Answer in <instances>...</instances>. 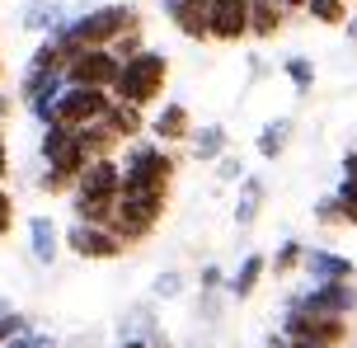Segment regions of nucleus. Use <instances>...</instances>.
Wrapping results in <instances>:
<instances>
[{
	"mask_svg": "<svg viewBox=\"0 0 357 348\" xmlns=\"http://www.w3.org/2000/svg\"><path fill=\"white\" fill-rule=\"evenodd\" d=\"M146 132H151V142H160V146H183V142H193V113H188V104H178V99H165L160 109H155V118L146 123Z\"/></svg>",
	"mask_w": 357,
	"mask_h": 348,
	"instance_id": "obj_12",
	"label": "nucleus"
},
{
	"mask_svg": "<svg viewBox=\"0 0 357 348\" xmlns=\"http://www.w3.org/2000/svg\"><path fill=\"white\" fill-rule=\"evenodd\" d=\"M291 132H296V118L282 113V118H268L259 137H254V151H259V160H278L287 146H291Z\"/></svg>",
	"mask_w": 357,
	"mask_h": 348,
	"instance_id": "obj_18",
	"label": "nucleus"
},
{
	"mask_svg": "<svg viewBox=\"0 0 357 348\" xmlns=\"http://www.w3.org/2000/svg\"><path fill=\"white\" fill-rule=\"evenodd\" d=\"M104 123L118 137H123V146H132V142H142V132H146V109H132V104H108V113H104Z\"/></svg>",
	"mask_w": 357,
	"mask_h": 348,
	"instance_id": "obj_22",
	"label": "nucleus"
},
{
	"mask_svg": "<svg viewBox=\"0 0 357 348\" xmlns=\"http://www.w3.org/2000/svg\"><path fill=\"white\" fill-rule=\"evenodd\" d=\"M282 75L291 80V90L301 94V99L315 90V61H310V56H301V52H291V56L282 61Z\"/></svg>",
	"mask_w": 357,
	"mask_h": 348,
	"instance_id": "obj_24",
	"label": "nucleus"
},
{
	"mask_svg": "<svg viewBox=\"0 0 357 348\" xmlns=\"http://www.w3.org/2000/svg\"><path fill=\"white\" fill-rule=\"evenodd\" d=\"M33 330V320L24 311H10V315H0V348L10 344V339H19V334H29Z\"/></svg>",
	"mask_w": 357,
	"mask_h": 348,
	"instance_id": "obj_30",
	"label": "nucleus"
},
{
	"mask_svg": "<svg viewBox=\"0 0 357 348\" xmlns=\"http://www.w3.org/2000/svg\"><path fill=\"white\" fill-rule=\"evenodd\" d=\"M315 221H320V226H334V231H348V217H343V207H339L334 193L315 198Z\"/></svg>",
	"mask_w": 357,
	"mask_h": 348,
	"instance_id": "obj_27",
	"label": "nucleus"
},
{
	"mask_svg": "<svg viewBox=\"0 0 357 348\" xmlns=\"http://www.w3.org/2000/svg\"><path fill=\"white\" fill-rule=\"evenodd\" d=\"M343 33H348V38H353V43H357V15L348 19V24H343Z\"/></svg>",
	"mask_w": 357,
	"mask_h": 348,
	"instance_id": "obj_40",
	"label": "nucleus"
},
{
	"mask_svg": "<svg viewBox=\"0 0 357 348\" xmlns=\"http://www.w3.org/2000/svg\"><path fill=\"white\" fill-rule=\"evenodd\" d=\"M343 174H357V151H343V160H339Z\"/></svg>",
	"mask_w": 357,
	"mask_h": 348,
	"instance_id": "obj_37",
	"label": "nucleus"
},
{
	"mask_svg": "<svg viewBox=\"0 0 357 348\" xmlns=\"http://www.w3.org/2000/svg\"><path fill=\"white\" fill-rule=\"evenodd\" d=\"M226 278H231V273H221V264H202L197 287H202V292H226Z\"/></svg>",
	"mask_w": 357,
	"mask_h": 348,
	"instance_id": "obj_32",
	"label": "nucleus"
},
{
	"mask_svg": "<svg viewBox=\"0 0 357 348\" xmlns=\"http://www.w3.org/2000/svg\"><path fill=\"white\" fill-rule=\"evenodd\" d=\"M118 71H123V61L108 52V47H85V52H75L71 61H66V85H75V90H108L113 94V85H118Z\"/></svg>",
	"mask_w": 357,
	"mask_h": 348,
	"instance_id": "obj_8",
	"label": "nucleus"
},
{
	"mask_svg": "<svg viewBox=\"0 0 357 348\" xmlns=\"http://www.w3.org/2000/svg\"><path fill=\"white\" fill-rule=\"evenodd\" d=\"M278 334L296 339V344H324V348H343L353 339V320L343 315H324V311H310L301 301H282V315H278Z\"/></svg>",
	"mask_w": 357,
	"mask_h": 348,
	"instance_id": "obj_4",
	"label": "nucleus"
},
{
	"mask_svg": "<svg viewBox=\"0 0 357 348\" xmlns=\"http://www.w3.org/2000/svg\"><path fill=\"white\" fill-rule=\"evenodd\" d=\"M245 174H250V169H245V160H240V156H231V151L216 160V179H221V183H240Z\"/></svg>",
	"mask_w": 357,
	"mask_h": 348,
	"instance_id": "obj_31",
	"label": "nucleus"
},
{
	"mask_svg": "<svg viewBox=\"0 0 357 348\" xmlns=\"http://www.w3.org/2000/svg\"><path fill=\"white\" fill-rule=\"evenodd\" d=\"M305 15L315 19V24H324V29H343L348 24V0H305Z\"/></svg>",
	"mask_w": 357,
	"mask_h": 348,
	"instance_id": "obj_25",
	"label": "nucleus"
},
{
	"mask_svg": "<svg viewBox=\"0 0 357 348\" xmlns=\"http://www.w3.org/2000/svg\"><path fill=\"white\" fill-rule=\"evenodd\" d=\"M10 311H19V306L10 301V296H0V315H10Z\"/></svg>",
	"mask_w": 357,
	"mask_h": 348,
	"instance_id": "obj_41",
	"label": "nucleus"
},
{
	"mask_svg": "<svg viewBox=\"0 0 357 348\" xmlns=\"http://www.w3.org/2000/svg\"><path fill=\"white\" fill-rule=\"evenodd\" d=\"M132 24H142L137 5L113 0V5H94V10H85V15H71V24L56 29L52 38H56V47L66 52V61H71V56L85 52V47H113Z\"/></svg>",
	"mask_w": 357,
	"mask_h": 348,
	"instance_id": "obj_1",
	"label": "nucleus"
},
{
	"mask_svg": "<svg viewBox=\"0 0 357 348\" xmlns=\"http://www.w3.org/2000/svg\"><path fill=\"white\" fill-rule=\"evenodd\" d=\"M160 10L188 43H212V0H160Z\"/></svg>",
	"mask_w": 357,
	"mask_h": 348,
	"instance_id": "obj_13",
	"label": "nucleus"
},
{
	"mask_svg": "<svg viewBox=\"0 0 357 348\" xmlns=\"http://www.w3.org/2000/svg\"><path fill=\"white\" fill-rule=\"evenodd\" d=\"M15 94H19V104L29 109V118H33L38 128H52L56 99L66 94V75H61V71H38V66H24Z\"/></svg>",
	"mask_w": 357,
	"mask_h": 348,
	"instance_id": "obj_6",
	"label": "nucleus"
},
{
	"mask_svg": "<svg viewBox=\"0 0 357 348\" xmlns=\"http://www.w3.org/2000/svg\"><path fill=\"white\" fill-rule=\"evenodd\" d=\"M291 301H301V306H310V311L353 320V311H357V282H310L305 292H291Z\"/></svg>",
	"mask_w": 357,
	"mask_h": 348,
	"instance_id": "obj_11",
	"label": "nucleus"
},
{
	"mask_svg": "<svg viewBox=\"0 0 357 348\" xmlns=\"http://www.w3.org/2000/svg\"><path fill=\"white\" fill-rule=\"evenodd\" d=\"M71 19H66V5L61 0H29L24 5V29L29 33H43V38H52L56 29H66Z\"/></svg>",
	"mask_w": 357,
	"mask_h": 348,
	"instance_id": "obj_19",
	"label": "nucleus"
},
{
	"mask_svg": "<svg viewBox=\"0 0 357 348\" xmlns=\"http://www.w3.org/2000/svg\"><path fill=\"white\" fill-rule=\"evenodd\" d=\"M264 198H268V183L259 179V174H245V179H240V198H235V226H240V231H250L254 221H259Z\"/></svg>",
	"mask_w": 357,
	"mask_h": 348,
	"instance_id": "obj_21",
	"label": "nucleus"
},
{
	"mask_svg": "<svg viewBox=\"0 0 357 348\" xmlns=\"http://www.w3.org/2000/svg\"><path fill=\"white\" fill-rule=\"evenodd\" d=\"M301 264H305V240H282V245L268 255V273L291 278V273H301Z\"/></svg>",
	"mask_w": 357,
	"mask_h": 348,
	"instance_id": "obj_23",
	"label": "nucleus"
},
{
	"mask_svg": "<svg viewBox=\"0 0 357 348\" xmlns=\"http://www.w3.org/2000/svg\"><path fill=\"white\" fill-rule=\"evenodd\" d=\"M10 179V137H5V123H0V183Z\"/></svg>",
	"mask_w": 357,
	"mask_h": 348,
	"instance_id": "obj_36",
	"label": "nucleus"
},
{
	"mask_svg": "<svg viewBox=\"0 0 357 348\" xmlns=\"http://www.w3.org/2000/svg\"><path fill=\"white\" fill-rule=\"evenodd\" d=\"M0 80H5V52H0Z\"/></svg>",
	"mask_w": 357,
	"mask_h": 348,
	"instance_id": "obj_43",
	"label": "nucleus"
},
{
	"mask_svg": "<svg viewBox=\"0 0 357 348\" xmlns=\"http://www.w3.org/2000/svg\"><path fill=\"white\" fill-rule=\"evenodd\" d=\"M178 292H183V273H174V268L155 273V282H151V301H174Z\"/></svg>",
	"mask_w": 357,
	"mask_h": 348,
	"instance_id": "obj_29",
	"label": "nucleus"
},
{
	"mask_svg": "<svg viewBox=\"0 0 357 348\" xmlns=\"http://www.w3.org/2000/svg\"><path fill=\"white\" fill-rule=\"evenodd\" d=\"M146 47H151V43H146V29H142V24H132V29H127V33L118 38L113 47H108V52L118 56V61H132V56H137V52H146Z\"/></svg>",
	"mask_w": 357,
	"mask_h": 348,
	"instance_id": "obj_26",
	"label": "nucleus"
},
{
	"mask_svg": "<svg viewBox=\"0 0 357 348\" xmlns=\"http://www.w3.org/2000/svg\"><path fill=\"white\" fill-rule=\"evenodd\" d=\"M193 160H202V165H216L226 151H231V128L226 123H202V128L193 132Z\"/></svg>",
	"mask_w": 357,
	"mask_h": 348,
	"instance_id": "obj_20",
	"label": "nucleus"
},
{
	"mask_svg": "<svg viewBox=\"0 0 357 348\" xmlns=\"http://www.w3.org/2000/svg\"><path fill=\"white\" fill-rule=\"evenodd\" d=\"M118 348H155V344H146V339H123Z\"/></svg>",
	"mask_w": 357,
	"mask_h": 348,
	"instance_id": "obj_39",
	"label": "nucleus"
},
{
	"mask_svg": "<svg viewBox=\"0 0 357 348\" xmlns=\"http://www.w3.org/2000/svg\"><path fill=\"white\" fill-rule=\"evenodd\" d=\"M264 348H324V344H296V339H287V334H278V330H273Z\"/></svg>",
	"mask_w": 357,
	"mask_h": 348,
	"instance_id": "obj_35",
	"label": "nucleus"
},
{
	"mask_svg": "<svg viewBox=\"0 0 357 348\" xmlns=\"http://www.w3.org/2000/svg\"><path fill=\"white\" fill-rule=\"evenodd\" d=\"M108 104H113V94L108 90H75V85H66V94L56 99V118L52 123H61V128H89V123H99L108 113Z\"/></svg>",
	"mask_w": 357,
	"mask_h": 348,
	"instance_id": "obj_10",
	"label": "nucleus"
},
{
	"mask_svg": "<svg viewBox=\"0 0 357 348\" xmlns=\"http://www.w3.org/2000/svg\"><path fill=\"white\" fill-rule=\"evenodd\" d=\"M61 250H66V231H61L47 212L29 217V255H33L43 268H52L56 259H61Z\"/></svg>",
	"mask_w": 357,
	"mask_h": 348,
	"instance_id": "obj_16",
	"label": "nucleus"
},
{
	"mask_svg": "<svg viewBox=\"0 0 357 348\" xmlns=\"http://www.w3.org/2000/svg\"><path fill=\"white\" fill-rule=\"evenodd\" d=\"M10 231H15V193L0 183V240L10 236Z\"/></svg>",
	"mask_w": 357,
	"mask_h": 348,
	"instance_id": "obj_33",
	"label": "nucleus"
},
{
	"mask_svg": "<svg viewBox=\"0 0 357 348\" xmlns=\"http://www.w3.org/2000/svg\"><path fill=\"white\" fill-rule=\"evenodd\" d=\"M334 198H339L343 217H348V231H353V226H357V174H343L339 188H334Z\"/></svg>",
	"mask_w": 357,
	"mask_h": 348,
	"instance_id": "obj_28",
	"label": "nucleus"
},
{
	"mask_svg": "<svg viewBox=\"0 0 357 348\" xmlns=\"http://www.w3.org/2000/svg\"><path fill=\"white\" fill-rule=\"evenodd\" d=\"M221 296H226V292H202V296H197V311H202V320H216V311H221Z\"/></svg>",
	"mask_w": 357,
	"mask_h": 348,
	"instance_id": "obj_34",
	"label": "nucleus"
},
{
	"mask_svg": "<svg viewBox=\"0 0 357 348\" xmlns=\"http://www.w3.org/2000/svg\"><path fill=\"white\" fill-rule=\"evenodd\" d=\"M38 156H43V169L66 174V179H80V174H85V165H89L85 146H80V132H75V128H61V123L43 128V137H38Z\"/></svg>",
	"mask_w": 357,
	"mask_h": 348,
	"instance_id": "obj_7",
	"label": "nucleus"
},
{
	"mask_svg": "<svg viewBox=\"0 0 357 348\" xmlns=\"http://www.w3.org/2000/svg\"><path fill=\"white\" fill-rule=\"evenodd\" d=\"M301 273H310V282H357V264L339 250L324 245H305V264Z\"/></svg>",
	"mask_w": 357,
	"mask_h": 348,
	"instance_id": "obj_14",
	"label": "nucleus"
},
{
	"mask_svg": "<svg viewBox=\"0 0 357 348\" xmlns=\"http://www.w3.org/2000/svg\"><path fill=\"white\" fill-rule=\"evenodd\" d=\"M165 212H169V193H118L113 236L123 240L127 250H132V245H146V240L160 231Z\"/></svg>",
	"mask_w": 357,
	"mask_h": 348,
	"instance_id": "obj_5",
	"label": "nucleus"
},
{
	"mask_svg": "<svg viewBox=\"0 0 357 348\" xmlns=\"http://www.w3.org/2000/svg\"><path fill=\"white\" fill-rule=\"evenodd\" d=\"M254 0H212V43H245L250 38Z\"/></svg>",
	"mask_w": 357,
	"mask_h": 348,
	"instance_id": "obj_15",
	"label": "nucleus"
},
{
	"mask_svg": "<svg viewBox=\"0 0 357 348\" xmlns=\"http://www.w3.org/2000/svg\"><path fill=\"white\" fill-rule=\"evenodd\" d=\"M66 250L85 264H113L127 255V245L113 236V226H85V221L66 226Z\"/></svg>",
	"mask_w": 357,
	"mask_h": 348,
	"instance_id": "obj_9",
	"label": "nucleus"
},
{
	"mask_svg": "<svg viewBox=\"0 0 357 348\" xmlns=\"http://www.w3.org/2000/svg\"><path fill=\"white\" fill-rule=\"evenodd\" d=\"M165 85H169V56L160 47H146L132 61H123L118 85H113V99L118 104H132V109H151V104L165 99Z\"/></svg>",
	"mask_w": 357,
	"mask_h": 348,
	"instance_id": "obj_3",
	"label": "nucleus"
},
{
	"mask_svg": "<svg viewBox=\"0 0 357 348\" xmlns=\"http://www.w3.org/2000/svg\"><path fill=\"white\" fill-rule=\"evenodd\" d=\"M264 278H268V255L250 250V255L240 259V268L226 278V296H231V301H250V296L259 292V282H264Z\"/></svg>",
	"mask_w": 357,
	"mask_h": 348,
	"instance_id": "obj_17",
	"label": "nucleus"
},
{
	"mask_svg": "<svg viewBox=\"0 0 357 348\" xmlns=\"http://www.w3.org/2000/svg\"><path fill=\"white\" fill-rule=\"evenodd\" d=\"M287 10H305V0H282Z\"/></svg>",
	"mask_w": 357,
	"mask_h": 348,
	"instance_id": "obj_42",
	"label": "nucleus"
},
{
	"mask_svg": "<svg viewBox=\"0 0 357 348\" xmlns=\"http://www.w3.org/2000/svg\"><path fill=\"white\" fill-rule=\"evenodd\" d=\"M10 109H15V99H10V94L0 90V123H5V118H10Z\"/></svg>",
	"mask_w": 357,
	"mask_h": 348,
	"instance_id": "obj_38",
	"label": "nucleus"
},
{
	"mask_svg": "<svg viewBox=\"0 0 357 348\" xmlns=\"http://www.w3.org/2000/svg\"><path fill=\"white\" fill-rule=\"evenodd\" d=\"M118 165H123V193H174L178 160L169 146L151 142V137L123 146Z\"/></svg>",
	"mask_w": 357,
	"mask_h": 348,
	"instance_id": "obj_2",
	"label": "nucleus"
}]
</instances>
